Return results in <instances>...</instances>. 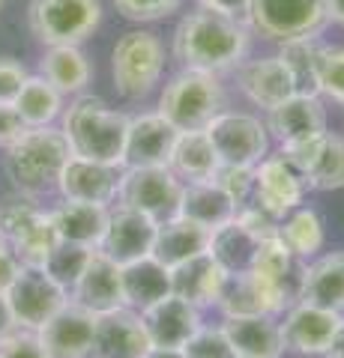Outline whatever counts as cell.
<instances>
[{"instance_id": "1", "label": "cell", "mask_w": 344, "mask_h": 358, "mask_svg": "<svg viewBox=\"0 0 344 358\" xmlns=\"http://www.w3.org/2000/svg\"><path fill=\"white\" fill-rule=\"evenodd\" d=\"M246 54L249 24L213 9H195L174 30V57L183 63V69L219 75L237 69Z\"/></svg>"}, {"instance_id": "2", "label": "cell", "mask_w": 344, "mask_h": 358, "mask_svg": "<svg viewBox=\"0 0 344 358\" xmlns=\"http://www.w3.org/2000/svg\"><path fill=\"white\" fill-rule=\"evenodd\" d=\"M60 117H63L60 131L66 143H69L72 155L123 167V147L129 129V117L123 110L108 108V102L99 96L81 93Z\"/></svg>"}, {"instance_id": "3", "label": "cell", "mask_w": 344, "mask_h": 358, "mask_svg": "<svg viewBox=\"0 0 344 358\" xmlns=\"http://www.w3.org/2000/svg\"><path fill=\"white\" fill-rule=\"evenodd\" d=\"M69 155V143L60 129H27L15 143L6 147V173L18 194L39 197L57 188V176Z\"/></svg>"}, {"instance_id": "4", "label": "cell", "mask_w": 344, "mask_h": 358, "mask_svg": "<svg viewBox=\"0 0 344 358\" xmlns=\"http://www.w3.org/2000/svg\"><path fill=\"white\" fill-rule=\"evenodd\" d=\"M225 110V90L219 75L183 69L165 84L159 96V114L171 122L177 131L207 129V122Z\"/></svg>"}, {"instance_id": "5", "label": "cell", "mask_w": 344, "mask_h": 358, "mask_svg": "<svg viewBox=\"0 0 344 358\" xmlns=\"http://www.w3.org/2000/svg\"><path fill=\"white\" fill-rule=\"evenodd\" d=\"M165 72V45L153 30H129L117 39L111 54V75L123 99L150 96Z\"/></svg>"}, {"instance_id": "6", "label": "cell", "mask_w": 344, "mask_h": 358, "mask_svg": "<svg viewBox=\"0 0 344 358\" xmlns=\"http://www.w3.org/2000/svg\"><path fill=\"white\" fill-rule=\"evenodd\" d=\"M102 21L99 0H30L27 24L46 48L51 45H81L93 36Z\"/></svg>"}, {"instance_id": "7", "label": "cell", "mask_w": 344, "mask_h": 358, "mask_svg": "<svg viewBox=\"0 0 344 358\" xmlns=\"http://www.w3.org/2000/svg\"><path fill=\"white\" fill-rule=\"evenodd\" d=\"M326 21V0H252L246 24L263 39L287 42L317 36Z\"/></svg>"}, {"instance_id": "8", "label": "cell", "mask_w": 344, "mask_h": 358, "mask_svg": "<svg viewBox=\"0 0 344 358\" xmlns=\"http://www.w3.org/2000/svg\"><path fill=\"white\" fill-rule=\"evenodd\" d=\"M183 182L168 164L159 167H123L117 182V206L138 209L144 215L165 221L177 215Z\"/></svg>"}, {"instance_id": "9", "label": "cell", "mask_w": 344, "mask_h": 358, "mask_svg": "<svg viewBox=\"0 0 344 358\" xmlns=\"http://www.w3.org/2000/svg\"><path fill=\"white\" fill-rule=\"evenodd\" d=\"M305 266H308V260L296 257L279 236L263 239L258 245V254H254L249 272L258 278V284L263 287V293L270 296V301H273V308H275L279 317L291 305L299 301Z\"/></svg>"}, {"instance_id": "10", "label": "cell", "mask_w": 344, "mask_h": 358, "mask_svg": "<svg viewBox=\"0 0 344 358\" xmlns=\"http://www.w3.org/2000/svg\"><path fill=\"white\" fill-rule=\"evenodd\" d=\"M207 134L221 164H246L254 167L270 150L266 122L242 110H221L207 122Z\"/></svg>"}, {"instance_id": "11", "label": "cell", "mask_w": 344, "mask_h": 358, "mask_svg": "<svg viewBox=\"0 0 344 358\" xmlns=\"http://www.w3.org/2000/svg\"><path fill=\"white\" fill-rule=\"evenodd\" d=\"M66 301H69V293L39 266H21L13 287L6 289V305L13 310L18 329L36 331L42 322H48L54 313L66 305Z\"/></svg>"}, {"instance_id": "12", "label": "cell", "mask_w": 344, "mask_h": 358, "mask_svg": "<svg viewBox=\"0 0 344 358\" xmlns=\"http://www.w3.org/2000/svg\"><path fill=\"white\" fill-rule=\"evenodd\" d=\"M282 152L305 176L308 192H338V188H344V138L341 134L324 131L317 138L282 147Z\"/></svg>"}, {"instance_id": "13", "label": "cell", "mask_w": 344, "mask_h": 358, "mask_svg": "<svg viewBox=\"0 0 344 358\" xmlns=\"http://www.w3.org/2000/svg\"><path fill=\"white\" fill-rule=\"evenodd\" d=\"M308 192L305 176L299 173V167L287 159L284 152L263 155L254 164V192L252 200H258L263 209H270L275 218H284L291 209L303 206Z\"/></svg>"}, {"instance_id": "14", "label": "cell", "mask_w": 344, "mask_h": 358, "mask_svg": "<svg viewBox=\"0 0 344 358\" xmlns=\"http://www.w3.org/2000/svg\"><path fill=\"white\" fill-rule=\"evenodd\" d=\"M344 313L308 305V301H296L282 313V341L284 350L296 355H324L329 350L332 338L341 326Z\"/></svg>"}, {"instance_id": "15", "label": "cell", "mask_w": 344, "mask_h": 358, "mask_svg": "<svg viewBox=\"0 0 344 358\" xmlns=\"http://www.w3.org/2000/svg\"><path fill=\"white\" fill-rule=\"evenodd\" d=\"M156 230H159L156 218L129 206H117L108 212V227L102 242H99V251L111 257L117 266H126L132 260H141V257H150L153 242H156Z\"/></svg>"}, {"instance_id": "16", "label": "cell", "mask_w": 344, "mask_h": 358, "mask_svg": "<svg viewBox=\"0 0 344 358\" xmlns=\"http://www.w3.org/2000/svg\"><path fill=\"white\" fill-rule=\"evenodd\" d=\"M141 322L153 350H183V343L201 329V310L177 293H168L141 310Z\"/></svg>"}, {"instance_id": "17", "label": "cell", "mask_w": 344, "mask_h": 358, "mask_svg": "<svg viewBox=\"0 0 344 358\" xmlns=\"http://www.w3.org/2000/svg\"><path fill=\"white\" fill-rule=\"evenodd\" d=\"M153 350L144 331L141 313L132 308H117L96 317L93 343L87 358H144Z\"/></svg>"}, {"instance_id": "18", "label": "cell", "mask_w": 344, "mask_h": 358, "mask_svg": "<svg viewBox=\"0 0 344 358\" xmlns=\"http://www.w3.org/2000/svg\"><path fill=\"white\" fill-rule=\"evenodd\" d=\"M69 301L96 313V317H102L108 310H117V308H126L120 266L96 248L90 254V260L84 263L81 275L75 278V284L69 287Z\"/></svg>"}, {"instance_id": "19", "label": "cell", "mask_w": 344, "mask_h": 358, "mask_svg": "<svg viewBox=\"0 0 344 358\" xmlns=\"http://www.w3.org/2000/svg\"><path fill=\"white\" fill-rule=\"evenodd\" d=\"M117 182H120V167L81 159V155H69L57 176V192L63 200L108 206L117 200Z\"/></svg>"}, {"instance_id": "20", "label": "cell", "mask_w": 344, "mask_h": 358, "mask_svg": "<svg viewBox=\"0 0 344 358\" xmlns=\"http://www.w3.org/2000/svg\"><path fill=\"white\" fill-rule=\"evenodd\" d=\"M93 329H96V313L84 310L75 301H66L36 331L51 358H87L93 343Z\"/></svg>"}, {"instance_id": "21", "label": "cell", "mask_w": 344, "mask_h": 358, "mask_svg": "<svg viewBox=\"0 0 344 358\" xmlns=\"http://www.w3.org/2000/svg\"><path fill=\"white\" fill-rule=\"evenodd\" d=\"M177 131L159 110L153 114L129 117L126 147H123V167H159L168 164Z\"/></svg>"}, {"instance_id": "22", "label": "cell", "mask_w": 344, "mask_h": 358, "mask_svg": "<svg viewBox=\"0 0 344 358\" xmlns=\"http://www.w3.org/2000/svg\"><path fill=\"white\" fill-rule=\"evenodd\" d=\"M266 131H270L282 147L317 138V134L326 131V110L317 96L294 93V96H287L284 102L266 110Z\"/></svg>"}, {"instance_id": "23", "label": "cell", "mask_w": 344, "mask_h": 358, "mask_svg": "<svg viewBox=\"0 0 344 358\" xmlns=\"http://www.w3.org/2000/svg\"><path fill=\"white\" fill-rule=\"evenodd\" d=\"M231 346L237 355L246 358H282L284 341H282V322L273 313H254V317H225L221 322Z\"/></svg>"}, {"instance_id": "24", "label": "cell", "mask_w": 344, "mask_h": 358, "mask_svg": "<svg viewBox=\"0 0 344 358\" xmlns=\"http://www.w3.org/2000/svg\"><path fill=\"white\" fill-rule=\"evenodd\" d=\"M240 90L246 93L252 105H258L263 110L275 108L279 102H284L287 96L296 93L294 78L279 54H275V57H261V60H242L240 63Z\"/></svg>"}, {"instance_id": "25", "label": "cell", "mask_w": 344, "mask_h": 358, "mask_svg": "<svg viewBox=\"0 0 344 358\" xmlns=\"http://www.w3.org/2000/svg\"><path fill=\"white\" fill-rule=\"evenodd\" d=\"M225 278H228V272L204 251V254L192 257V260H186L183 266L171 268V293L192 301L198 310L216 308L221 287H225Z\"/></svg>"}, {"instance_id": "26", "label": "cell", "mask_w": 344, "mask_h": 358, "mask_svg": "<svg viewBox=\"0 0 344 358\" xmlns=\"http://www.w3.org/2000/svg\"><path fill=\"white\" fill-rule=\"evenodd\" d=\"M207 245H209V227L188 221L183 215H171V218L159 221L156 242H153L150 257L159 260L165 268H177L186 260H192V257L204 254Z\"/></svg>"}, {"instance_id": "27", "label": "cell", "mask_w": 344, "mask_h": 358, "mask_svg": "<svg viewBox=\"0 0 344 358\" xmlns=\"http://www.w3.org/2000/svg\"><path fill=\"white\" fill-rule=\"evenodd\" d=\"M51 212L54 230L60 242H75L84 248H99L108 227V206L99 203H81V200H60Z\"/></svg>"}, {"instance_id": "28", "label": "cell", "mask_w": 344, "mask_h": 358, "mask_svg": "<svg viewBox=\"0 0 344 358\" xmlns=\"http://www.w3.org/2000/svg\"><path fill=\"white\" fill-rule=\"evenodd\" d=\"M299 301L344 313V251L324 254L305 266Z\"/></svg>"}, {"instance_id": "29", "label": "cell", "mask_w": 344, "mask_h": 358, "mask_svg": "<svg viewBox=\"0 0 344 358\" xmlns=\"http://www.w3.org/2000/svg\"><path fill=\"white\" fill-rule=\"evenodd\" d=\"M219 155L213 150L207 129H195V131H180L174 141L168 167L180 182H204L213 179L219 171Z\"/></svg>"}, {"instance_id": "30", "label": "cell", "mask_w": 344, "mask_h": 358, "mask_svg": "<svg viewBox=\"0 0 344 358\" xmlns=\"http://www.w3.org/2000/svg\"><path fill=\"white\" fill-rule=\"evenodd\" d=\"M120 278H123V305L138 313L171 293V268H165L153 257L120 266Z\"/></svg>"}, {"instance_id": "31", "label": "cell", "mask_w": 344, "mask_h": 358, "mask_svg": "<svg viewBox=\"0 0 344 358\" xmlns=\"http://www.w3.org/2000/svg\"><path fill=\"white\" fill-rule=\"evenodd\" d=\"M177 215H183L204 227H219L237 215V206L225 192L219 188L216 179H204V182H183V194L177 203Z\"/></svg>"}, {"instance_id": "32", "label": "cell", "mask_w": 344, "mask_h": 358, "mask_svg": "<svg viewBox=\"0 0 344 358\" xmlns=\"http://www.w3.org/2000/svg\"><path fill=\"white\" fill-rule=\"evenodd\" d=\"M39 75L48 78L63 96H81L90 84L93 69L78 45H51L39 60Z\"/></svg>"}, {"instance_id": "33", "label": "cell", "mask_w": 344, "mask_h": 358, "mask_svg": "<svg viewBox=\"0 0 344 358\" xmlns=\"http://www.w3.org/2000/svg\"><path fill=\"white\" fill-rule=\"evenodd\" d=\"M258 245H261V239H254L237 218H231L209 230L207 254L213 257L228 275H237V272H249L254 254H258Z\"/></svg>"}, {"instance_id": "34", "label": "cell", "mask_w": 344, "mask_h": 358, "mask_svg": "<svg viewBox=\"0 0 344 358\" xmlns=\"http://www.w3.org/2000/svg\"><path fill=\"white\" fill-rule=\"evenodd\" d=\"M13 108L27 129L54 126V120L63 114V93L48 81V78L27 75V81L21 87V93L15 96Z\"/></svg>"}, {"instance_id": "35", "label": "cell", "mask_w": 344, "mask_h": 358, "mask_svg": "<svg viewBox=\"0 0 344 358\" xmlns=\"http://www.w3.org/2000/svg\"><path fill=\"white\" fill-rule=\"evenodd\" d=\"M324 51L326 45L317 36H299L282 42L279 57L294 78L296 93L320 96V57H324Z\"/></svg>"}, {"instance_id": "36", "label": "cell", "mask_w": 344, "mask_h": 358, "mask_svg": "<svg viewBox=\"0 0 344 358\" xmlns=\"http://www.w3.org/2000/svg\"><path fill=\"white\" fill-rule=\"evenodd\" d=\"M216 308L221 310V317H254V313H273V317H279L270 296L263 293V287L258 284V278L252 272L228 275Z\"/></svg>"}, {"instance_id": "37", "label": "cell", "mask_w": 344, "mask_h": 358, "mask_svg": "<svg viewBox=\"0 0 344 358\" xmlns=\"http://www.w3.org/2000/svg\"><path fill=\"white\" fill-rule=\"evenodd\" d=\"M279 239L296 257L308 260V257H315L320 248H324V239H326L324 218H320L315 209H308V206H296V209H291L282 218V224H279Z\"/></svg>"}, {"instance_id": "38", "label": "cell", "mask_w": 344, "mask_h": 358, "mask_svg": "<svg viewBox=\"0 0 344 358\" xmlns=\"http://www.w3.org/2000/svg\"><path fill=\"white\" fill-rule=\"evenodd\" d=\"M60 245V236L54 230V221H51V212H42V215L30 224V227L21 233V236L9 245L15 251V257L21 260V266H46L48 254Z\"/></svg>"}, {"instance_id": "39", "label": "cell", "mask_w": 344, "mask_h": 358, "mask_svg": "<svg viewBox=\"0 0 344 358\" xmlns=\"http://www.w3.org/2000/svg\"><path fill=\"white\" fill-rule=\"evenodd\" d=\"M93 251L96 248H84V245H75V242H60L57 248L48 254V260H46L42 268H46V272L66 289V293H69V287L75 284V278L81 275V268H84L87 260H90Z\"/></svg>"}, {"instance_id": "40", "label": "cell", "mask_w": 344, "mask_h": 358, "mask_svg": "<svg viewBox=\"0 0 344 358\" xmlns=\"http://www.w3.org/2000/svg\"><path fill=\"white\" fill-rule=\"evenodd\" d=\"M46 209L36 206V197H27V194H18V197H9L4 206H0V242L13 245L21 233H25L33 221H36Z\"/></svg>"}, {"instance_id": "41", "label": "cell", "mask_w": 344, "mask_h": 358, "mask_svg": "<svg viewBox=\"0 0 344 358\" xmlns=\"http://www.w3.org/2000/svg\"><path fill=\"white\" fill-rule=\"evenodd\" d=\"M183 355L186 358H234V346H231L228 334L221 326H204L198 329L192 338L183 343Z\"/></svg>"}, {"instance_id": "42", "label": "cell", "mask_w": 344, "mask_h": 358, "mask_svg": "<svg viewBox=\"0 0 344 358\" xmlns=\"http://www.w3.org/2000/svg\"><path fill=\"white\" fill-rule=\"evenodd\" d=\"M213 179L219 182L221 192L234 200L237 209L246 203L254 192V167H246V164H219Z\"/></svg>"}, {"instance_id": "43", "label": "cell", "mask_w": 344, "mask_h": 358, "mask_svg": "<svg viewBox=\"0 0 344 358\" xmlns=\"http://www.w3.org/2000/svg\"><path fill=\"white\" fill-rule=\"evenodd\" d=\"M320 96L344 108V48H329L320 57Z\"/></svg>"}, {"instance_id": "44", "label": "cell", "mask_w": 344, "mask_h": 358, "mask_svg": "<svg viewBox=\"0 0 344 358\" xmlns=\"http://www.w3.org/2000/svg\"><path fill=\"white\" fill-rule=\"evenodd\" d=\"M242 227H246L254 239H273V236H279V224H282V218H275L270 209H263L258 200H246L240 209H237V215H234Z\"/></svg>"}, {"instance_id": "45", "label": "cell", "mask_w": 344, "mask_h": 358, "mask_svg": "<svg viewBox=\"0 0 344 358\" xmlns=\"http://www.w3.org/2000/svg\"><path fill=\"white\" fill-rule=\"evenodd\" d=\"M183 0H114L117 13L129 21H162L180 9Z\"/></svg>"}, {"instance_id": "46", "label": "cell", "mask_w": 344, "mask_h": 358, "mask_svg": "<svg viewBox=\"0 0 344 358\" xmlns=\"http://www.w3.org/2000/svg\"><path fill=\"white\" fill-rule=\"evenodd\" d=\"M0 358H51L39 341V331L15 329L0 341Z\"/></svg>"}, {"instance_id": "47", "label": "cell", "mask_w": 344, "mask_h": 358, "mask_svg": "<svg viewBox=\"0 0 344 358\" xmlns=\"http://www.w3.org/2000/svg\"><path fill=\"white\" fill-rule=\"evenodd\" d=\"M27 81V69L13 57H0V105H13Z\"/></svg>"}, {"instance_id": "48", "label": "cell", "mask_w": 344, "mask_h": 358, "mask_svg": "<svg viewBox=\"0 0 344 358\" xmlns=\"http://www.w3.org/2000/svg\"><path fill=\"white\" fill-rule=\"evenodd\" d=\"M25 131H27V126L15 114V108L13 105H0V147H9V143H15Z\"/></svg>"}, {"instance_id": "49", "label": "cell", "mask_w": 344, "mask_h": 358, "mask_svg": "<svg viewBox=\"0 0 344 358\" xmlns=\"http://www.w3.org/2000/svg\"><path fill=\"white\" fill-rule=\"evenodd\" d=\"M18 272H21V260L6 242H0V296H6V289L13 287Z\"/></svg>"}, {"instance_id": "50", "label": "cell", "mask_w": 344, "mask_h": 358, "mask_svg": "<svg viewBox=\"0 0 344 358\" xmlns=\"http://www.w3.org/2000/svg\"><path fill=\"white\" fill-rule=\"evenodd\" d=\"M249 3H252V0H201L204 9H213V13L240 18V21L249 18Z\"/></svg>"}, {"instance_id": "51", "label": "cell", "mask_w": 344, "mask_h": 358, "mask_svg": "<svg viewBox=\"0 0 344 358\" xmlns=\"http://www.w3.org/2000/svg\"><path fill=\"white\" fill-rule=\"evenodd\" d=\"M15 329L18 326H15L13 310H9V305H6V296H0V341H4L9 331H15Z\"/></svg>"}, {"instance_id": "52", "label": "cell", "mask_w": 344, "mask_h": 358, "mask_svg": "<svg viewBox=\"0 0 344 358\" xmlns=\"http://www.w3.org/2000/svg\"><path fill=\"white\" fill-rule=\"evenodd\" d=\"M324 358H344V320H341V326L336 331V338H332V343H329V350L324 352Z\"/></svg>"}, {"instance_id": "53", "label": "cell", "mask_w": 344, "mask_h": 358, "mask_svg": "<svg viewBox=\"0 0 344 358\" xmlns=\"http://www.w3.org/2000/svg\"><path fill=\"white\" fill-rule=\"evenodd\" d=\"M326 18L344 27V0H326Z\"/></svg>"}, {"instance_id": "54", "label": "cell", "mask_w": 344, "mask_h": 358, "mask_svg": "<svg viewBox=\"0 0 344 358\" xmlns=\"http://www.w3.org/2000/svg\"><path fill=\"white\" fill-rule=\"evenodd\" d=\"M144 358H186L183 350H150Z\"/></svg>"}, {"instance_id": "55", "label": "cell", "mask_w": 344, "mask_h": 358, "mask_svg": "<svg viewBox=\"0 0 344 358\" xmlns=\"http://www.w3.org/2000/svg\"><path fill=\"white\" fill-rule=\"evenodd\" d=\"M4 3H6V0H0V9H4Z\"/></svg>"}, {"instance_id": "56", "label": "cell", "mask_w": 344, "mask_h": 358, "mask_svg": "<svg viewBox=\"0 0 344 358\" xmlns=\"http://www.w3.org/2000/svg\"><path fill=\"white\" fill-rule=\"evenodd\" d=\"M234 358H246V355H234Z\"/></svg>"}]
</instances>
